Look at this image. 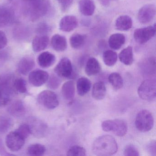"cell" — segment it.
<instances>
[{"instance_id": "cell-1", "label": "cell", "mask_w": 156, "mask_h": 156, "mask_svg": "<svg viewBox=\"0 0 156 156\" xmlns=\"http://www.w3.org/2000/svg\"><path fill=\"white\" fill-rule=\"evenodd\" d=\"M118 145L115 139L110 135L98 137L93 143L92 150L97 156H111L116 153Z\"/></svg>"}, {"instance_id": "cell-2", "label": "cell", "mask_w": 156, "mask_h": 156, "mask_svg": "<svg viewBox=\"0 0 156 156\" xmlns=\"http://www.w3.org/2000/svg\"><path fill=\"white\" fill-rule=\"evenodd\" d=\"M102 129L105 132H112L116 136H124L127 132L126 122L122 119L107 120L102 124Z\"/></svg>"}, {"instance_id": "cell-3", "label": "cell", "mask_w": 156, "mask_h": 156, "mask_svg": "<svg viewBox=\"0 0 156 156\" xmlns=\"http://www.w3.org/2000/svg\"><path fill=\"white\" fill-rule=\"evenodd\" d=\"M153 125L154 118L150 111L144 109L138 113L135 120V126L138 130L147 132L153 128Z\"/></svg>"}, {"instance_id": "cell-4", "label": "cell", "mask_w": 156, "mask_h": 156, "mask_svg": "<svg viewBox=\"0 0 156 156\" xmlns=\"http://www.w3.org/2000/svg\"><path fill=\"white\" fill-rule=\"evenodd\" d=\"M139 96L143 100L152 101L156 98V83L154 80H146L143 81L138 89Z\"/></svg>"}, {"instance_id": "cell-5", "label": "cell", "mask_w": 156, "mask_h": 156, "mask_svg": "<svg viewBox=\"0 0 156 156\" xmlns=\"http://www.w3.org/2000/svg\"><path fill=\"white\" fill-rule=\"evenodd\" d=\"M31 5V18L33 20H38L44 16L50 8L49 0H32Z\"/></svg>"}, {"instance_id": "cell-6", "label": "cell", "mask_w": 156, "mask_h": 156, "mask_svg": "<svg viewBox=\"0 0 156 156\" xmlns=\"http://www.w3.org/2000/svg\"><path fill=\"white\" fill-rule=\"evenodd\" d=\"M37 100L40 105L49 109H54L59 105L57 95L54 92L49 90L41 92L38 95Z\"/></svg>"}, {"instance_id": "cell-7", "label": "cell", "mask_w": 156, "mask_h": 156, "mask_svg": "<svg viewBox=\"0 0 156 156\" xmlns=\"http://www.w3.org/2000/svg\"><path fill=\"white\" fill-rule=\"evenodd\" d=\"M156 25L136 29L133 37L135 41L140 44H144L151 40L156 34Z\"/></svg>"}, {"instance_id": "cell-8", "label": "cell", "mask_w": 156, "mask_h": 156, "mask_svg": "<svg viewBox=\"0 0 156 156\" xmlns=\"http://www.w3.org/2000/svg\"><path fill=\"white\" fill-rule=\"evenodd\" d=\"M156 13V7L153 4H147L141 7L137 14L139 22L142 24H147L154 19Z\"/></svg>"}, {"instance_id": "cell-9", "label": "cell", "mask_w": 156, "mask_h": 156, "mask_svg": "<svg viewBox=\"0 0 156 156\" xmlns=\"http://www.w3.org/2000/svg\"><path fill=\"white\" fill-rule=\"evenodd\" d=\"M57 76L62 78H69L73 73L72 62L66 57L62 58L54 69Z\"/></svg>"}, {"instance_id": "cell-10", "label": "cell", "mask_w": 156, "mask_h": 156, "mask_svg": "<svg viewBox=\"0 0 156 156\" xmlns=\"http://www.w3.org/2000/svg\"><path fill=\"white\" fill-rule=\"evenodd\" d=\"M25 143V139L16 131L10 132L6 138V144L9 149L17 151L22 148Z\"/></svg>"}, {"instance_id": "cell-11", "label": "cell", "mask_w": 156, "mask_h": 156, "mask_svg": "<svg viewBox=\"0 0 156 156\" xmlns=\"http://www.w3.org/2000/svg\"><path fill=\"white\" fill-rule=\"evenodd\" d=\"M49 77V74L45 71L34 70L29 75V82L34 86H41L47 82Z\"/></svg>"}, {"instance_id": "cell-12", "label": "cell", "mask_w": 156, "mask_h": 156, "mask_svg": "<svg viewBox=\"0 0 156 156\" xmlns=\"http://www.w3.org/2000/svg\"><path fill=\"white\" fill-rule=\"evenodd\" d=\"M78 21L75 16L67 15L62 18L59 23V29L62 31L70 32L77 28Z\"/></svg>"}, {"instance_id": "cell-13", "label": "cell", "mask_w": 156, "mask_h": 156, "mask_svg": "<svg viewBox=\"0 0 156 156\" xmlns=\"http://www.w3.org/2000/svg\"><path fill=\"white\" fill-rule=\"evenodd\" d=\"M14 17L13 10L6 6H0V28L9 25L12 22Z\"/></svg>"}, {"instance_id": "cell-14", "label": "cell", "mask_w": 156, "mask_h": 156, "mask_svg": "<svg viewBox=\"0 0 156 156\" xmlns=\"http://www.w3.org/2000/svg\"><path fill=\"white\" fill-rule=\"evenodd\" d=\"M49 43V38L47 35H38L33 40V50L36 52L41 51L47 48Z\"/></svg>"}, {"instance_id": "cell-15", "label": "cell", "mask_w": 156, "mask_h": 156, "mask_svg": "<svg viewBox=\"0 0 156 156\" xmlns=\"http://www.w3.org/2000/svg\"><path fill=\"white\" fill-rule=\"evenodd\" d=\"M133 21L128 15H124L119 16L116 20L115 27L116 30L122 31L129 30L132 28Z\"/></svg>"}, {"instance_id": "cell-16", "label": "cell", "mask_w": 156, "mask_h": 156, "mask_svg": "<svg viewBox=\"0 0 156 156\" xmlns=\"http://www.w3.org/2000/svg\"><path fill=\"white\" fill-rule=\"evenodd\" d=\"M78 8L83 15L91 16L94 13L96 7L93 0H80L78 3Z\"/></svg>"}, {"instance_id": "cell-17", "label": "cell", "mask_w": 156, "mask_h": 156, "mask_svg": "<svg viewBox=\"0 0 156 156\" xmlns=\"http://www.w3.org/2000/svg\"><path fill=\"white\" fill-rule=\"evenodd\" d=\"M51 44L55 51L57 52L64 51L67 48V40L64 36L55 34L52 37Z\"/></svg>"}, {"instance_id": "cell-18", "label": "cell", "mask_w": 156, "mask_h": 156, "mask_svg": "<svg viewBox=\"0 0 156 156\" xmlns=\"http://www.w3.org/2000/svg\"><path fill=\"white\" fill-rule=\"evenodd\" d=\"M75 83L73 80L66 82L62 87L63 97L67 101H73L75 95Z\"/></svg>"}, {"instance_id": "cell-19", "label": "cell", "mask_w": 156, "mask_h": 156, "mask_svg": "<svg viewBox=\"0 0 156 156\" xmlns=\"http://www.w3.org/2000/svg\"><path fill=\"white\" fill-rule=\"evenodd\" d=\"M56 61L55 55L48 51L41 53L38 57V64L41 67L46 68L52 66Z\"/></svg>"}, {"instance_id": "cell-20", "label": "cell", "mask_w": 156, "mask_h": 156, "mask_svg": "<svg viewBox=\"0 0 156 156\" xmlns=\"http://www.w3.org/2000/svg\"><path fill=\"white\" fill-rule=\"evenodd\" d=\"M35 66L34 60L30 57H24L19 62L18 65V70L20 73L27 75Z\"/></svg>"}, {"instance_id": "cell-21", "label": "cell", "mask_w": 156, "mask_h": 156, "mask_svg": "<svg viewBox=\"0 0 156 156\" xmlns=\"http://www.w3.org/2000/svg\"><path fill=\"white\" fill-rule=\"evenodd\" d=\"M126 42V37L124 34L117 33L112 34L108 39V45L114 50H118Z\"/></svg>"}, {"instance_id": "cell-22", "label": "cell", "mask_w": 156, "mask_h": 156, "mask_svg": "<svg viewBox=\"0 0 156 156\" xmlns=\"http://www.w3.org/2000/svg\"><path fill=\"white\" fill-rule=\"evenodd\" d=\"M101 66L98 61L94 57L87 60L85 67V73L88 76L97 74L101 71Z\"/></svg>"}, {"instance_id": "cell-23", "label": "cell", "mask_w": 156, "mask_h": 156, "mask_svg": "<svg viewBox=\"0 0 156 156\" xmlns=\"http://www.w3.org/2000/svg\"><path fill=\"white\" fill-rule=\"evenodd\" d=\"M106 91V88L104 82L99 81L94 85L92 90V96L96 100H102L105 97Z\"/></svg>"}, {"instance_id": "cell-24", "label": "cell", "mask_w": 156, "mask_h": 156, "mask_svg": "<svg viewBox=\"0 0 156 156\" xmlns=\"http://www.w3.org/2000/svg\"><path fill=\"white\" fill-rule=\"evenodd\" d=\"M91 83L88 78L80 77L76 83V89L79 95L83 96L87 94L91 89Z\"/></svg>"}, {"instance_id": "cell-25", "label": "cell", "mask_w": 156, "mask_h": 156, "mask_svg": "<svg viewBox=\"0 0 156 156\" xmlns=\"http://www.w3.org/2000/svg\"><path fill=\"white\" fill-rule=\"evenodd\" d=\"M120 62L126 66H130L134 61L133 48L131 46H128L123 49L119 55Z\"/></svg>"}, {"instance_id": "cell-26", "label": "cell", "mask_w": 156, "mask_h": 156, "mask_svg": "<svg viewBox=\"0 0 156 156\" xmlns=\"http://www.w3.org/2000/svg\"><path fill=\"white\" fill-rule=\"evenodd\" d=\"M86 37L84 35L76 33L71 36L70 39V43L71 47L74 49H80L85 43Z\"/></svg>"}, {"instance_id": "cell-27", "label": "cell", "mask_w": 156, "mask_h": 156, "mask_svg": "<svg viewBox=\"0 0 156 156\" xmlns=\"http://www.w3.org/2000/svg\"><path fill=\"white\" fill-rule=\"evenodd\" d=\"M108 80L113 88L119 90L123 87L124 82L121 76L117 73H113L109 75Z\"/></svg>"}, {"instance_id": "cell-28", "label": "cell", "mask_w": 156, "mask_h": 156, "mask_svg": "<svg viewBox=\"0 0 156 156\" xmlns=\"http://www.w3.org/2000/svg\"><path fill=\"white\" fill-rule=\"evenodd\" d=\"M117 54L112 50H107L103 55V61L106 65L112 66L115 65L117 61Z\"/></svg>"}, {"instance_id": "cell-29", "label": "cell", "mask_w": 156, "mask_h": 156, "mask_svg": "<svg viewBox=\"0 0 156 156\" xmlns=\"http://www.w3.org/2000/svg\"><path fill=\"white\" fill-rule=\"evenodd\" d=\"M25 108L21 101H17L11 105L9 108V112L13 116H20L23 115Z\"/></svg>"}, {"instance_id": "cell-30", "label": "cell", "mask_w": 156, "mask_h": 156, "mask_svg": "<svg viewBox=\"0 0 156 156\" xmlns=\"http://www.w3.org/2000/svg\"><path fill=\"white\" fill-rule=\"evenodd\" d=\"M46 148L43 145L34 144L31 145L28 148V153L31 156H42L45 153Z\"/></svg>"}, {"instance_id": "cell-31", "label": "cell", "mask_w": 156, "mask_h": 156, "mask_svg": "<svg viewBox=\"0 0 156 156\" xmlns=\"http://www.w3.org/2000/svg\"><path fill=\"white\" fill-rule=\"evenodd\" d=\"M12 91L0 87V107L7 105L11 99V95Z\"/></svg>"}, {"instance_id": "cell-32", "label": "cell", "mask_w": 156, "mask_h": 156, "mask_svg": "<svg viewBox=\"0 0 156 156\" xmlns=\"http://www.w3.org/2000/svg\"><path fill=\"white\" fill-rule=\"evenodd\" d=\"M69 156H85L86 155V151L83 147L74 146L71 147L67 152Z\"/></svg>"}, {"instance_id": "cell-33", "label": "cell", "mask_w": 156, "mask_h": 156, "mask_svg": "<svg viewBox=\"0 0 156 156\" xmlns=\"http://www.w3.org/2000/svg\"><path fill=\"white\" fill-rule=\"evenodd\" d=\"M13 87L18 92L24 94L27 92V85L25 80L22 78L15 79L13 82Z\"/></svg>"}, {"instance_id": "cell-34", "label": "cell", "mask_w": 156, "mask_h": 156, "mask_svg": "<svg viewBox=\"0 0 156 156\" xmlns=\"http://www.w3.org/2000/svg\"><path fill=\"white\" fill-rule=\"evenodd\" d=\"M15 131L25 140L28 137L31 133L30 127L26 124H23L21 125Z\"/></svg>"}, {"instance_id": "cell-35", "label": "cell", "mask_w": 156, "mask_h": 156, "mask_svg": "<svg viewBox=\"0 0 156 156\" xmlns=\"http://www.w3.org/2000/svg\"><path fill=\"white\" fill-rule=\"evenodd\" d=\"M124 155L126 156H138L139 152L134 145L130 144L126 146L125 148Z\"/></svg>"}, {"instance_id": "cell-36", "label": "cell", "mask_w": 156, "mask_h": 156, "mask_svg": "<svg viewBox=\"0 0 156 156\" xmlns=\"http://www.w3.org/2000/svg\"><path fill=\"white\" fill-rule=\"evenodd\" d=\"M11 125V121L9 119L5 117L0 118V132H6L10 127Z\"/></svg>"}, {"instance_id": "cell-37", "label": "cell", "mask_w": 156, "mask_h": 156, "mask_svg": "<svg viewBox=\"0 0 156 156\" xmlns=\"http://www.w3.org/2000/svg\"><path fill=\"white\" fill-rule=\"evenodd\" d=\"M48 86L51 89H56L61 84L60 79L54 75H53L48 80Z\"/></svg>"}, {"instance_id": "cell-38", "label": "cell", "mask_w": 156, "mask_h": 156, "mask_svg": "<svg viewBox=\"0 0 156 156\" xmlns=\"http://www.w3.org/2000/svg\"><path fill=\"white\" fill-rule=\"evenodd\" d=\"M74 0H57L61 10L63 12H66L69 10Z\"/></svg>"}, {"instance_id": "cell-39", "label": "cell", "mask_w": 156, "mask_h": 156, "mask_svg": "<svg viewBox=\"0 0 156 156\" xmlns=\"http://www.w3.org/2000/svg\"><path fill=\"white\" fill-rule=\"evenodd\" d=\"M8 43V39L5 33L0 31V50L6 47Z\"/></svg>"}, {"instance_id": "cell-40", "label": "cell", "mask_w": 156, "mask_h": 156, "mask_svg": "<svg viewBox=\"0 0 156 156\" xmlns=\"http://www.w3.org/2000/svg\"><path fill=\"white\" fill-rule=\"evenodd\" d=\"M148 151L152 156H156V144L155 140L151 141L147 147Z\"/></svg>"}, {"instance_id": "cell-41", "label": "cell", "mask_w": 156, "mask_h": 156, "mask_svg": "<svg viewBox=\"0 0 156 156\" xmlns=\"http://www.w3.org/2000/svg\"><path fill=\"white\" fill-rule=\"evenodd\" d=\"M49 30H50V28H49V26L46 25V24L43 23V24H41V25L39 26V28L37 29V30L39 31V32L41 34V33H45L46 32L49 31Z\"/></svg>"}, {"instance_id": "cell-42", "label": "cell", "mask_w": 156, "mask_h": 156, "mask_svg": "<svg viewBox=\"0 0 156 156\" xmlns=\"http://www.w3.org/2000/svg\"><path fill=\"white\" fill-rule=\"evenodd\" d=\"M114 0H99L100 3L104 7H108Z\"/></svg>"}, {"instance_id": "cell-43", "label": "cell", "mask_w": 156, "mask_h": 156, "mask_svg": "<svg viewBox=\"0 0 156 156\" xmlns=\"http://www.w3.org/2000/svg\"><path fill=\"white\" fill-rule=\"evenodd\" d=\"M26 1H31L32 0H26Z\"/></svg>"}]
</instances>
